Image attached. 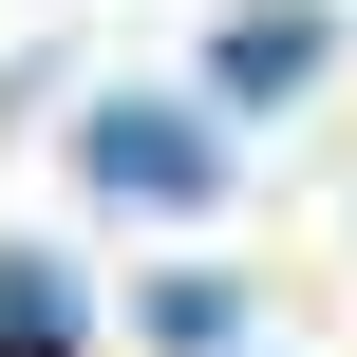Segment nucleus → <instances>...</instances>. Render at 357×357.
<instances>
[{
    "mask_svg": "<svg viewBox=\"0 0 357 357\" xmlns=\"http://www.w3.org/2000/svg\"><path fill=\"white\" fill-rule=\"evenodd\" d=\"M207 75H226V94H301V75H320V0H245Z\"/></svg>",
    "mask_w": 357,
    "mask_h": 357,
    "instance_id": "2",
    "label": "nucleus"
},
{
    "mask_svg": "<svg viewBox=\"0 0 357 357\" xmlns=\"http://www.w3.org/2000/svg\"><path fill=\"white\" fill-rule=\"evenodd\" d=\"M75 169H94V207H207L226 188V132L169 113V94H94L75 113Z\"/></svg>",
    "mask_w": 357,
    "mask_h": 357,
    "instance_id": "1",
    "label": "nucleus"
},
{
    "mask_svg": "<svg viewBox=\"0 0 357 357\" xmlns=\"http://www.w3.org/2000/svg\"><path fill=\"white\" fill-rule=\"evenodd\" d=\"M0 357H75V282L38 245H0Z\"/></svg>",
    "mask_w": 357,
    "mask_h": 357,
    "instance_id": "3",
    "label": "nucleus"
},
{
    "mask_svg": "<svg viewBox=\"0 0 357 357\" xmlns=\"http://www.w3.org/2000/svg\"><path fill=\"white\" fill-rule=\"evenodd\" d=\"M226 339H245L226 282H151V357H226Z\"/></svg>",
    "mask_w": 357,
    "mask_h": 357,
    "instance_id": "4",
    "label": "nucleus"
}]
</instances>
